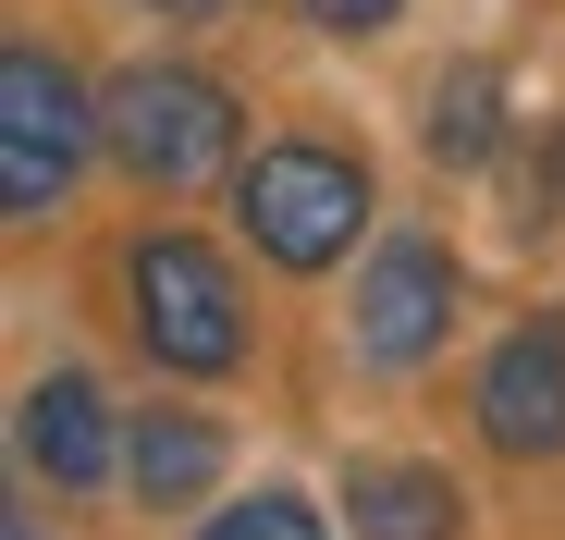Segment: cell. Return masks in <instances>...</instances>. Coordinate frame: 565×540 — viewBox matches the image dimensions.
Listing matches in <instances>:
<instances>
[{"instance_id":"6da1fadb","label":"cell","mask_w":565,"mask_h":540,"mask_svg":"<svg viewBox=\"0 0 565 540\" xmlns=\"http://www.w3.org/2000/svg\"><path fill=\"white\" fill-rule=\"evenodd\" d=\"M356 222H369V160L332 148V136H270L258 160H234V234L270 258V270H344L356 258Z\"/></svg>"},{"instance_id":"4fadbf2b","label":"cell","mask_w":565,"mask_h":540,"mask_svg":"<svg viewBox=\"0 0 565 540\" xmlns=\"http://www.w3.org/2000/svg\"><path fill=\"white\" fill-rule=\"evenodd\" d=\"M136 13H160V25H198V13H210V0H136Z\"/></svg>"},{"instance_id":"ba28073f","label":"cell","mask_w":565,"mask_h":540,"mask_svg":"<svg viewBox=\"0 0 565 540\" xmlns=\"http://www.w3.org/2000/svg\"><path fill=\"white\" fill-rule=\"evenodd\" d=\"M344 516L356 540H467V492L430 455H344Z\"/></svg>"},{"instance_id":"30bf717a","label":"cell","mask_w":565,"mask_h":540,"mask_svg":"<svg viewBox=\"0 0 565 540\" xmlns=\"http://www.w3.org/2000/svg\"><path fill=\"white\" fill-rule=\"evenodd\" d=\"M418 136H430L443 172H480V160L504 148V74H492V62H455V74L430 86V123H418Z\"/></svg>"},{"instance_id":"8992f818","label":"cell","mask_w":565,"mask_h":540,"mask_svg":"<svg viewBox=\"0 0 565 540\" xmlns=\"http://www.w3.org/2000/svg\"><path fill=\"white\" fill-rule=\"evenodd\" d=\"M467 418H480V442H492V455H516V467H553V455H565V320H553V307L516 320V332L480 356Z\"/></svg>"},{"instance_id":"7a4b0ae2","label":"cell","mask_w":565,"mask_h":540,"mask_svg":"<svg viewBox=\"0 0 565 540\" xmlns=\"http://www.w3.org/2000/svg\"><path fill=\"white\" fill-rule=\"evenodd\" d=\"M99 86H86L62 50L13 37L0 50V209H13V234L62 222V197L86 185V160H99Z\"/></svg>"},{"instance_id":"9a60e30c","label":"cell","mask_w":565,"mask_h":540,"mask_svg":"<svg viewBox=\"0 0 565 540\" xmlns=\"http://www.w3.org/2000/svg\"><path fill=\"white\" fill-rule=\"evenodd\" d=\"M210 13H222V0H210Z\"/></svg>"},{"instance_id":"7c38bea8","label":"cell","mask_w":565,"mask_h":540,"mask_svg":"<svg viewBox=\"0 0 565 540\" xmlns=\"http://www.w3.org/2000/svg\"><path fill=\"white\" fill-rule=\"evenodd\" d=\"M394 13H406V0H308V25H320V37H344V50H356V37H382Z\"/></svg>"},{"instance_id":"3957f363","label":"cell","mask_w":565,"mask_h":540,"mask_svg":"<svg viewBox=\"0 0 565 540\" xmlns=\"http://www.w3.org/2000/svg\"><path fill=\"white\" fill-rule=\"evenodd\" d=\"M124 320L148 344V369H172V381H234L246 369V295L184 222H148L124 246Z\"/></svg>"},{"instance_id":"8fae6325","label":"cell","mask_w":565,"mask_h":540,"mask_svg":"<svg viewBox=\"0 0 565 540\" xmlns=\"http://www.w3.org/2000/svg\"><path fill=\"white\" fill-rule=\"evenodd\" d=\"M198 540H332V516L308 504V492H282V479H258V492H234Z\"/></svg>"},{"instance_id":"5b68a950","label":"cell","mask_w":565,"mask_h":540,"mask_svg":"<svg viewBox=\"0 0 565 540\" xmlns=\"http://www.w3.org/2000/svg\"><path fill=\"white\" fill-rule=\"evenodd\" d=\"M455 295H467V270H455L443 234H382L369 270H356V307H344L356 369H382V381L430 369V356L455 344Z\"/></svg>"},{"instance_id":"9c48e42d","label":"cell","mask_w":565,"mask_h":540,"mask_svg":"<svg viewBox=\"0 0 565 540\" xmlns=\"http://www.w3.org/2000/svg\"><path fill=\"white\" fill-rule=\"evenodd\" d=\"M222 479V418H198V406H148V418H124V492L148 504V516H184Z\"/></svg>"},{"instance_id":"5bb4252c","label":"cell","mask_w":565,"mask_h":540,"mask_svg":"<svg viewBox=\"0 0 565 540\" xmlns=\"http://www.w3.org/2000/svg\"><path fill=\"white\" fill-rule=\"evenodd\" d=\"M0 540H50V516H0Z\"/></svg>"},{"instance_id":"52a82bcc","label":"cell","mask_w":565,"mask_h":540,"mask_svg":"<svg viewBox=\"0 0 565 540\" xmlns=\"http://www.w3.org/2000/svg\"><path fill=\"white\" fill-rule=\"evenodd\" d=\"M13 455H25V479H38V492H99V479H124V418H111V393L62 356V369H38V381H25Z\"/></svg>"},{"instance_id":"277c9868","label":"cell","mask_w":565,"mask_h":540,"mask_svg":"<svg viewBox=\"0 0 565 540\" xmlns=\"http://www.w3.org/2000/svg\"><path fill=\"white\" fill-rule=\"evenodd\" d=\"M99 136H111V160L148 197H184V185H210V172H234L246 99L222 74H198V62H124L99 86Z\"/></svg>"}]
</instances>
